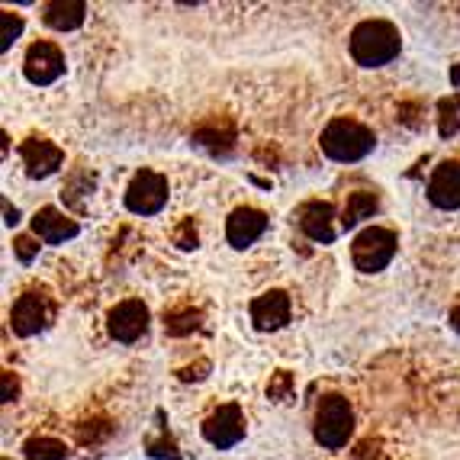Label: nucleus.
I'll return each instance as SVG.
<instances>
[{
	"label": "nucleus",
	"mask_w": 460,
	"mask_h": 460,
	"mask_svg": "<svg viewBox=\"0 0 460 460\" xmlns=\"http://www.w3.org/2000/svg\"><path fill=\"white\" fill-rule=\"evenodd\" d=\"M164 203H168V177L158 171H138L126 187V207L136 216L162 213Z\"/></svg>",
	"instance_id": "39448f33"
},
{
	"label": "nucleus",
	"mask_w": 460,
	"mask_h": 460,
	"mask_svg": "<svg viewBox=\"0 0 460 460\" xmlns=\"http://www.w3.org/2000/svg\"><path fill=\"white\" fill-rule=\"evenodd\" d=\"M252 323L261 332H277L290 323V296L284 290H268L252 303Z\"/></svg>",
	"instance_id": "9d476101"
},
{
	"label": "nucleus",
	"mask_w": 460,
	"mask_h": 460,
	"mask_svg": "<svg viewBox=\"0 0 460 460\" xmlns=\"http://www.w3.org/2000/svg\"><path fill=\"white\" fill-rule=\"evenodd\" d=\"M13 252H16V258L23 264H30L32 258H36V252H39V245H36V238H30V235H20L13 242Z\"/></svg>",
	"instance_id": "393cba45"
},
{
	"label": "nucleus",
	"mask_w": 460,
	"mask_h": 460,
	"mask_svg": "<svg viewBox=\"0 0 460 460\" xmlns=\"http://www.w3.org/2000/svg\"><path fill=\"white\" fill-rule=\"evenodd\" d=\"M429 199L438 209H460V162L438 164L429 181Z\"/></svg>",
	"instance_id": "4468645a"
},
{
	"label": "nucleus",
	"mask_w": 460,
	"mask_h": 460,
	"mask_svg": "<svg viewBox=\"0 0 460 460\" xmlns=\"http://www.w3.org/2000/svg\"><path fill=\"white\" fill-rule=\"evenodd\" d=\"M32 232H36V238L46 242V245H65V242H71V238L81 232V226H77L75 219H68L65 213H58L55 207H46L32 216Z\"/></svg>",
	"instance_id": "ddd939ff"
},
{
	"label": "nucleus",
	"mask_w": 460,
	"mask_h": 460,
	"mask_svg": "<svg viewBox=\"0 0 460 460\" xmlns=\"http://www.w3.org/2000/svg\"><path fill=\"white\" fill-rule=\"evenodd\" d=\"M393 254H396V235H393L390 229H380V226L364 229L361 235L354 238V245H351L354 268L364 270V274H376V270H384L386 264L393 261Z\"/></svg>",
	"instance_id": "20e7f679"
},
{
	"label": "nucleus",
	"mask_w": 460,
	"mask_h": 460,
	"mask_svg": "<svg viewBox=\"0 0 460 460\" xmlns=\"http://www.w3.org/2000/svg\"><path fill=\"white\" fill-rule=\"evenodd\" d=\"M374 213H376V193L358 190V193H351V197H348L345 213H341V226H345V229H351V226L370 219Z\"/></svg>",
	"instance_id": "f3484780"
},
{
	"label": "nucleus",
	"mask_w": 460,
	"mask_h": 460,
	"mask_svg": "<svg viewBox=\"0 0 460 460\" xmlns=\"http://www.w3.org/2000/svg\"><path fill=\"white\" fill-rule=\"evenodd\" d=\"M351 402L345 396H338V393H329V396L319 399V406H315V441L329 447V451H338V447H345L351 441Z\"/></svg>",
	"instance_id": "7ed1b4c3"
},
{
	"label": "nucleus",
	"mask_w": 460,
	"mask_h": 460,
	"mask_svg": "<svg viewBox=\"0 0 460 460\" xmlns=\"http://www.w3.org/2000/svg\"><path fill=\"white\" fill-rule=\"evenodd\" d=\"M197 325H199V313H193V309L164 315V329H168V335H187V332H193Z\"/></svg>",
	"instance_id": "412c9836"
},
{
	"label": "nucleus",
	"mask_w": 460,
	"mask_h": 460,
	"mask_svg": "<svg viewBox=\"0 0 460 460\" xmlns=\"http://www.w3.org/2000/svg\"><path fill=\"white\" fill-rule=\"evenodd\" d=\"M4 460H7V457H4Z\"/></svg>",
	"instance_id": "c756f323"
},
{
	"label": "nucleus",
	"mask_w": 460,
	"mask_h": 460,
	"mask_svg": "<svg viewBox=\"0 0 460 460\" xmlns=\"http://www.w3.org/2000/svg\"><path fill=\"white\" fill-rule=\"evenodd\" d=\"M20 155H23V164L26 171H30L32 177H49L55 174V171L62 168L65 162V152L55 142H49V138H26L23 148H20Z\"/></svg>",
	"instance_id": "f8f14e48"
},
{
	"label": "nucleus",
	"mask_w": 460,
	"mask_h": 460,
	"mask_svg": "<svg viewBox=\"0 0 460 460\" xmlns=\"http://www.w3.org/2000/svg\"><path fill=\"white\" fill-rule=\"evenodd\" d=\"M402 49V36L390 20H364L351 32V58L361 68L390 65Z\"/></svg>",
	"instance_id": "f257e3e1"
},
{
	"label": "nucleus",
	"mask_w": 460,
	"mask_h": 460,
	"mask_svg": "<svg viewBox=\"0 0 460 460\" xmlns=\"http://www.w3.org/2000/svg\"><path fill=\"white\" fill-rule=\"evenodd\" d=\"M4 216H7V219H4L7 226H16V223H20V213H16V209L10 207V203H4Z\"/></svg>",
	"instance_id": "cd10ccee"
},
{
	"label": "nucleus",
	"mask_w": 460,
	"mask_h": 460,
	"mask_svg": "<svg viewBox=\"0 0 460 460\" xmlns=\"http://www.w3.org/2000/svg\"><path fill=\"white\" fill-rule=\"evenodd\" d=\"M438 129H441L445 138L460 129V97L441 100V103H438Z\"/></svg>",
	"instance_id": "aec40b11"
},
{
	"label": "nucleus",
	"mask_w": 460,
	"mask_h": 460,
	"mask_svg": "<svg viewBox=\"0 0 460 460\" xmlns=\"http://www.w3.org/2000/svg\"><path fill=\"white\" fill-rule=\"evenodd\" d=\"M42 20L58 32L77 30L87 20V4H81V0H52L42 7Z\"/></svg>",
	"instance_id": "dca6fc26"
},
{
	"label": "nucleus",
	"mask_w": 460,
	"mask_h": 460,
	"mask_svg": "<svg viewBox=\"0 0 460 460\" xmlns=\"http://www.w3.org/2000/svg\"><path fill=\"white\" fill-rule=\"evenodd\" d=\"M0 380H4V402H13V396L20 393V380H16V374L13 370H4Z\"/></svg>",
	"instance_id": "bb28decb"
},
{
	"label": "nucleus",
	"mask_w": 460,
	"mask_h": 460,
	"mask_svg": "<svg viewBox=\"0 0 460 460\" xmlns=\"http://www.w3.org/2000/svg\"><path fill=\"white\" fill-rule=\"evenodd\" d=\"M203 438H207L213 447H219V451L238 445V441L245 438V415H242V409H238L235 402L219 406L207 422H203Z\"/></svg>",
	"instance_id": "6e6552de"
},
{
	"label": "nucleus",
	"mask_w": 460,
	"mask_h": 460,
	"mask_svg": "<svg viewBox=\"0 0 460 460\" xmlns=\"http://www.w3.org/2000/svg\"><path fill=\"white\" fill-rule=\"evenodd\" d=\"M177 245H181V248H197V226H193L190 219L181 226V232H177Z\"/></svg>",
	"instance_id": "a878e982"
},
{
	"label": "nucleus",
	"mask_w": 460,
	"mask_h": 460,
	"mask_svg": "<svg viewBox=\"0 0 460 460\" xmlns=\"http://www.w3.org/2000/svg\"><path fill=\"white\" fill-rule=\"evenodd\" d=\"M49 319H52V306L42 293H23L10 309V329L20 338L39 335L49 325Z\"/></svg>",
	"instance_id": "1a4fd4ad"
},
{
	"label": "nucleus",
	"mask_w": 460,
	"mask_h": 460,
	"mask_svg": "<svg viewBox=\"0 0 460 460\" xmlns=\"http://www.w3.org/2000/svg\"><path fill=\"white\" fill-rule=\"evenodd\" d=\"M23 71H26V81H30V84H39V87L58 81V77L65 75L62 49L55 46V42H32L30 52H26Z\"/></svg>",
	"instance_id": "423d86ee"
},
{
	"label": "nucleus",
	"mask_w": 460,
	"mask_h": 460,
	"mask_svg": "<svg viewBox=\"0 0 460 460\" xmlns=\"http://www.w3.org/2000/svg\"><path fill=\"white\" fill-rule=\"evenodd\" d=\"M193 142L209 148V152H229L232 142H235V132H232V126H223V129H219L216 123H209V126H203V129L193 132Z\"/></svg>",
	"instance_id": "a211bd4d"
},
{
	"label": "nucleus",
	"mask_w": 460,
	"mask_h": 460,
	"mask_svg": "<svg viewBox=\"0 0 460 460\" xmlns=\"http://www.w3.org/2000/svg\"><path fill=\"white\" fill-rule=\"evenodd\" d=\"M268 229V216L261 209H252V207H242L226 219V238H229L232 248H248L254 245L258 238L264 235Z\"/></svg>",
	"instance_id": "9b49d317"
},
{
	"label": "nucleus",
	"mask_w": 460,
	"mask_h": 460,
	"mask_svg": "<svg viewBox=\"0 0 460 460\" xmlns=\"http://www.w3.org/2000/svg\"><path fill=\"white\" fill-rule=\"evenodd\" d=\"M26 460H65L68 457V447L58 441V438H30L23 447Z\"/></svg>",
	"instance_id": "6ab92c4d"
},
{
	"label": "nucleus",
	"mask_w": 460,
	"mask_h": 460,
	"mask_svg": "<svg viewBox=\"0 0 460 460\" xmlns=\"http://www.w3.org/2000/svg\"><path fill=\"white\" fill-rule=\"evenodd\" d=\"M451 325H454V332H460V306L451 313Z\"/></svg>",
	"instance_id": "c85d7f7f"
},
{
	"label": "nucleus",
	"mask_w": 460,
	"mask_h": 460,
	"mask_svg": "<svg viewBox=\"0 0 460 460\" xmlns=\"http://www.w3.org/2000/svg\"><path fill=\"white\" fill-rule=\"evenodd\" d=\"M374 132L358 119H348V116H338L323 129V152L338 164L361 162L364 155L374 152Z\"/></svg>",
	"instance_id": "f03ea898"
},
{
	"label": "nucleus",
	"mask_w": 460,
	"mask_h": 460,
	"mask_svg": "<svg viewBox=\"0 0 460 460\" xmlns=\"http://www.w3.org/2000/svg\"><path fill=\"white\" fill-rule=\"evenodd\" d=\"M299 229L306 232V238L319 242V245H329L335 242V209L329 203H306V207L299 209Z\"/></svg>",
	"instance_id": "2eb2a0df"
},
{
	"label": "nucleus",
	"mask_w": 460,
	"mask_h": 460,
	"mask_svg": "<svg viewBox=\"0 0 460 460\" xmlns=\"http://www.w3.org/2000/svg\"><path fill=\"white\" fill-rule=\"evenodd\" d=\"M107 325H110V335H113L116 341H123V345L138 341L148 329L146 303H142V299H123V303H116L107 315Z\"/></svg>",
	"instance_id": "0eeeda50"
},
{
	"label": "nucleus",
	"mask_w": 460,
	"mask_h": 460,
	"mask_svg": "<svg viewBox=\"0 0 460 460\" xmlns=\"http://www.w3.org/2000/svg\"><path fill=\"white\" fill-rule=\"evenodd\" d=\"M20 32H23V20H20V13L4 10V13H0V49L7 52L16 39H20Z\"/></svg>",
	"instance_id": "4be33fe9"
},
{
	"label": "nucleus",
	"mask_w": 460,
	"mask_h": 460,
	"mask_svg": "<svg viewBox=\"0 0 460 460\" xmlns=\"http://www.w3.org/2000/svg\"><path fill=\"white\" fill-rule=\"evenodd\" d=\"M148 454H152V457H162V460H181V454H177L171 435H164L162 441H148Z\"/></svg>",
	"instance_id": "b1692460"
},
{
	"label": "nucleus",
	"mask_w": 460,
	"mask_h": 460,
	"mask_svg": "<svg viewBox=\"0 0 460 460\" xmlns=\"http://www.w3.org/2000/svg\"><path fill=\"white\" fill-rule=\"evenodd\" d=\"M290 374L287 370H277L274 374V380L268 384V396L270 399H277V402H284V399H290Z\"/></svg>",
	"instance_id": "5701e85b"
}]
</instances>
